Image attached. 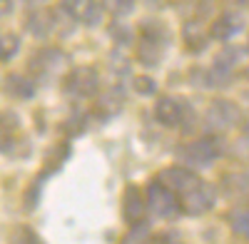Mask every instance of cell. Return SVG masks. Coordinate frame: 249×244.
<instances>
[{"label":"cell","mask_w":249,"mask_h":244,"mask_svg":"<svg viewBox=\"0 0 249 244\" xmlns=\"http://www.w3.org/2000/svg\"><path fill=\"white\" fill-rule=\"evenodd\" d=\"M144 202L150 205V212L164 219H175L182 214V205H179V197H175L172 190H167L162 182H152L147 187V197Z\"/></svg>","instance_id":"1"},{"label":"cell","mask_w":249,"mask_h":244,"mask_svg":"<svg viewBox=\"0 0 249 244\" xmlns=\"http://www.w3.org/2000/svg\"><path fill=\"white\" fill-rule=\"evenodd\" d=\"M214 190L212 187H207V185H199L190 192H184V197L179 199V205H182V212L187 214H204V212H210L214 207Z\"/></svg>","instance_id":"2"},{"label":"cell","mask_w":249,"mask_h":244,"mask_svg":"<svg viewBox=\"0 0 249 244\" xmlns=\"http://www.w3.org/2000/svg\"><path fill=\"white\" fill-rule=\"evenodd\" d=\"M157 182H162L167 190L182 192V194L202 185V179H199L197 174H192L190 170H184V167H170V170L160 172V179H157Z\"/></svg>","instance_id":"3"},{"label":"cell","mask_w":249,"mask_h":244,"mask_svg":"<svg viewBox=\"0 0 249 244\" xmlns=\"http://www.w3.org/2000/svg\"><path fill=\"white\" fill-rule=\"evenodd\" d=\"M122 214H124V219H127V225H135V222H142L144 217H147V202H144L142 192L135 185L124 190Z\"/></svg>","instance_id":"4"},{"label":"cell","mask_w":249,"mask_h":244,"mask_svg":"<svg viewBox=\"0 0 249 244\" xmlns=\"http://www.w3.org/2000/svg\"><path fill=\"white\" fill-rule=\"evenodd\" d=\"M214 157H217V150L210 142H195V145L187 147V159H192L195 165H210Z\"/></svg>","instance_id":"5"},{"label":"cell","mask_w":249,"mask_h":244,"mask_svg":"<svg viewBox=\"0 0 249 244\" xmlns=\"http://www.w3.org/2000/svg\"><path fill=\"white\" fill-rule=\"evenodd\" d=\"M150 222L142 219V222H135V225H130L127 234L122 237L120 244H147L150 242Z\"/></svg>","instance_id":"6"},{"label":"cell","mask_w":249,"mask_h":244,"mask_svg":"<svg viewBox=\"0 0 249 244\" xmlns=\"http://www.w3.org/2000/svg\"><path fill=\"white\" fill-rule=\"evenodd\" d=\"M10 244H45L43 239H40V234L35 229H30L28 225H18L13 232H10Z\"/></svg>","instance_id":"7"},{"label":"cell","mask_w":249,"mask_h":244,"mask_svg":"<svg viewBox=\"0 0 249 244\" xmlns=\"http://www.w3.org/2000/svg\"><path fill=\"white\" fill-rule=\"evenodd\" d=\"M227 222H230L232 229L239 237H247L249 239V209H232L230 214H227Z\"/></svg>","instance_id":"8"},{"label":"cell","mask_w":249,"mask_h":244,"mask_svg":"<svg viewBox=\"0 0 249 244\" xmlns=\"http://www.w3.org/2000/svg\"><path fill=\"white\" fill-rule=\"evenodd\" d=\"M157 117L164 122V125H175V122L179 120L177 105L172 103V100H162V103L157 105Z\"/></svg>","instance_id":"9"},{"label":"cell","mask_w":249,"mask_h":244,"mask_svg":"<svg viewBox=\"0 0 249 244\" xmlns=\"http://www.w3.org/2000/svg\"><path fill=\"white\" fill-rule=\"evenodd\" d=\"M5 87H8V92H13V95H18V97H30V92H33V87L25 83L23 77H18V75H10V77H8Z\"/></svg>","instance_id":"10"},{"label":"cell","mask_w":249,"mask_h":244,"mask_svg":"<svg viewBox=\"0 0 249 244\" xmlns=\"http://www.w3.org/2000/svg\"><path fill=\"white\" fill-rule=\"evenodd\" d=\"M15 50H18V37L15 35H8V37L0 40V60H8Z\"/></svg>","instance_id":"11"},{"label":"cell","mask_w":249,"mask_h":244,"mask_svg":"<svg viewBox=\"0 0 249 244\" xmlns=\"http://www.w3.org/2000/svg\"><path fill=\"white\" fill-rule=\"evenodd\" d=\"M155 244H182V242H179V234L177 232H162L155 239Z\"/></svg>","instance_id":"12"}]
</instances>
